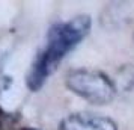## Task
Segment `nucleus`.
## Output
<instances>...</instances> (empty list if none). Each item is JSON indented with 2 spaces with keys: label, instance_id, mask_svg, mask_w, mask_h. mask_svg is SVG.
<instances>
[{
  "label": "nucleus",
  "instance_id": "nucleus-1",
  "mask_svg": "<svg viewBox=\"0 0 134 130\" xmlns=\"http://www.w3.org/2000/svg\"><path fill=\"white\" fill-rule=\"evenodd\" d=\"M91 27L92 20L89 15H77L68 21L51 26L47 33L45 49L38 53L27 73V88L30 91H39L62 59L87 37Z\"/></svg>",
  "mask_w": 134,
  "mask_h": 130
},
{
  "label": "nucleus",
  "instance_id": "nucleus-2",
  "mask_svg": "<svg viewBox=\"0 0 134 130\" xmlns=\"http://www.w3.org/2000/svg\"><path fill=\"white\" fill-rule=\"evenodd\" d=\"M66 88L92 105H107L115 98L116 86L107 76L95 70L79 68L65 77Z\"/></svg>",
  "mask_w": 134,
  "mask_h": 130
},
{
  "label": "nucleus",
  "instance_id": "nucleus-3",
  "mask_svg": "<svg viewBox=\"0 0 134 130\" xmlns=\"http://www.w3.org/2000/svg\"><path fill=\"white\" fill-rule=\"evenodd\" d=\"M59 130H118L113 119L92 112H74L65 117Z\"/></svg>",
  "mask_w": 134,
  "mask_h": 130
},
{
  "label": "nucleus",
  "instance_id": "nucleus-4",
  "mask_svg": "<svg viewBox=\"0 0 134 130\" xmlns=\"http://www.w3.org/2000/svg\"><path fill=\"white\" fill-rule=\"evenodd\" d=\"M134 21V3L113 2L105 5L99 15V23L105 30H119Z\"/></svg>",
  "mask_w": 134,
  "mask_h": 130
},
{
  "label": "nucleus",
  "instance_id": "nucleus-5",
  "mask_svg": "<svg viewBox=\"0 0 134 130\" xmlns=\"http://www.w3.org/2000/svg\"><path fill=\"white\" fill-rule=\"evenodd\" d=\"M118 88L124 92H131L134 91V65H128L119 70V80Z\"/></svg>",
  "mask_w": 134,
  "mask_h": 130
},
{
  "label": "nucleus",
  "instance_id": "nucleus-6",
  "mask_svg": "<svg viewBox=\"0 0 134 130\" xmlns=\"http://www.w3.org/2000/svg\"><path fill=\"white\" fill-rule=\"evenodd\" d=\"M3 119H5V112L0 109V130H2V127H3Z\"/></svg>",
  "mask_w": 134,
  "mask_h": 130
},
{
  "label": "nucleus",
  "instance_id": "nucleus-7",
  "mask_svg": "<svg viewBox=\"0 0 134 130\" xmlns=\"http://www.w3.org/2000/svg\"><path fill=\"white\" fill-rule=\"evenodd\" d=\"M21 130H39V129H36V127H24V129H21Z\"/></svg>",
  "mask_w": 134,
  "mask_h": 130
}]
</instances>
